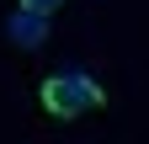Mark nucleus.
<instances>
[{
  "label": "nucleus",
  "instance_id": "nucleus-2",
  "mask_svg": "<svg viewBox=\"0 0 149 144\" xmlns=\"http://www.w3.org/2000/svg\"><path fill=\"white\" fill-rule=\"evenodd\" d=\"M6 38H11L16 48H43V43H48V11L16 6V16L6 22Z\"/></svg>",
  "mask_w": 149,
  "mask_h": 144
},
{
  "label": "nucleus",
  "instance_id": "nucleus-1",
  "mask_svg": "<svg viewBox=\"0 0 149 144\" xmlns=\"http://www.w3.org/2000/svg\"><path fill=\"white\" fill-rule=\"evenodd\" d=\"M43 107L53 117H85V112H101L107 107V91L96 80L85 75V69H53V75L43 80Z\"/></svg>",
  "mask_w": 149,
  "mask_h": 144
},
{
  "label": "nucleus",
  "instance_id": "nucleus-3",
  "mask_svg": "<svg viewBox=\"0 0 149 144\" xmlns=\"http://www.w3.org/2000/svg\"><path fill=\"white\" fill-rule=\"evenodd\" d=\"M16 6H32V11H48V16H53V11L64 6V0H16Z\"/></svg>",
  "mask_w": 149,
  "mask_h": 144
}]
</instances>
